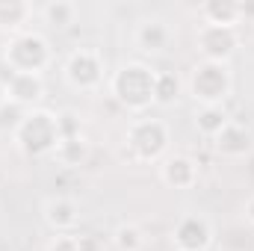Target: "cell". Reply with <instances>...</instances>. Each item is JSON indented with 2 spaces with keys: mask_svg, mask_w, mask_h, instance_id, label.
Instances as JSON below:
<instances>
[{
  "mask_svg": "<svg viewBox=\"0 0 254 251\" xmlns=\"http://www.w3.org/2000/svg\"><path fill=\"white\" fill-rule=\"evenodd\" d=\"M57 130H60V139L83 136V122L74 110H63V113H57Z\"/></svg>",
  "mask_w": 254,
  "mask_h": 251,
  "instance_id": "obj_22",
  "label": "cell"
},
{
  "mask_svg": "<svg viewBox=\"0 0 254 251\" xmlns=\"http://www.w3.org/2000/svg\"><path fill=\"white\" fill-rule=\"evenodd\" d=\"M39 15H42L45 24L63 30V27H68V24H74V18H77V6H74L71 0H48V3L39 9Z\"/></svg>",
  "mask_w": 254,
  "mask_h": 251,
  "instance_id": "obj_19",
  "label": "cell"
},
{
  "mask_svg": "<svg viewBox=\"0 0 254 251\" xmlns=\"http://www.w3.org/2000/svg\"><path fill=\"white\" fill-rule=\"evenodd\" d=\"M6 95L24 110H36V104L45 98V77L42 74H9L6 77Z\"/></svg>",
  "mask_w": 254,
  "mask_h": 251,
  "instance_id": "obj_12",
  "label": "cell"
},
{
  "mask_svg": "<svg viewBox=\"0 0 254 251\" xmlns=\"http://www.w3.org/2000/svg\"><path fill=\"white\" fill-rule=\"evenodd\" d=\"M51 63H54V51L42 33L24 30L18 36H9L3 51V65L9 68V74H42Z\"/></svg>",
  "mask_w": 254,
  "mask_h": 251,
  "instance_id": "obj_2",
  "label": "cell"
},
{
  "mask_svg": "<svg viewBox=\"0 0 254 251\" xmlns=\"http://www.w3.org/2000/svg\"><path fill=\"white\" fill-rule=\"evenodd\" d=\"M9 101V95H6V80H0V107Z\"/></svg>",
  "mask_w": 254,
  "mask_h": 251,
  "instance_id": "obj_27",
  "label": "cell"
},
{
  "mask_svg": "<svg viewBox=\"0 0 254 251\" xmlns=\"http://www.w3.org/2000/svg\"><path fill=\"white\" fill-rule=\"evenodd\" d=\"M210 142H213L216 154H222V157H228V160H243V157H249V154L254 151L252 130L243 127L240 122H234V119L222 127Z\"/></svg>",
  "mask_w": 254,
  "mask_h": 251,
  "instance_id": "obj_10",
  "label": "cell"
},
{
  "mask_svg": "<svg viewBox=\"0 0 254 251\" xmlns=\"http://www.w3.org/2000/svg\"><path fill=\"white\" fill-rule=\"evenodd\" d=\"M228 122H231V116L225 107H198L195 110V130L207 139H213Z\"/></svg>",
  "mask_w": 254,
  "mask_h": 251,
  "instance_id": "obj_17",
  "label": "cell"
},
{
  "mask_svg": "<svg viewBox=\"0 0 254 251\" xmlns=\"http://www.w3.org/2000/svg\"><path fill=\"white\" fill-rule=\"evenodd\" d=\"M45 222L57 231V234H71L80 222V207L74 198L68 195H54L45 201Z\"/></svg>",
  "mask_w": 254,
  "mask_h": 251,
  "instance_id": "obj_13",
  "label": "cell"
},
{
  "mask_svg": "<svg viewBox=\"0 0 254 251\" xmlns=\"http://www.w3.org/2000/svg\"><path fill=\"white\" fill-rule=\"evenodd\" d=\"M198 178H201L198 163L187 154H175L160 163V181L172 189H192L198 184Z\"/></svg>",
  "mask_w": 254,
  "mask_h": 251,
  "instance_id": "obj_11",
  "label": "cell"
},
{
  "mask_svg": "<svg viewBox=\"0 0 254 251\" xmlns=\"http://www.w3.org/2000/svg\"><path fill=\"white\" fill-rule=\"evenodd\" d=\"M237 12H240V24L246 21V24H252L254 21V0H246V3H240L237 0Z\"/></svg>",
  "mask_w": 254,
  "mask_h": 251,
  "instance_id": "obj_25",
  "label": "cell"
},
{
  "mask_svg": "<svg viewBox=\"0 0 254 251\" xmlns=\"http://www.w3.org/2000/svg\"><path fill=\"white\" fill-rule=\"evenodd\" d=\"M113 246H116V251H142L145 249V234H142L139 225L125 222V225L116 228V234H113Z\"/></svg>",
  "mask_w": 254,
  "mask_h": 251,
  "instance_id": "obj_20",
  "label": "cell"
},
{
  "mask_svg": "<svg viewBox=\"0 0 254 251\" xmlns=\"http://www.w3.org/2000/svg\"><path fill=\"white\" fill-rule=\"evenodd\" d=\"M77 251H104V240L98 234H77Z\"/></svg>",
  "mask_w": 254,
  "mask_h": 251,
  "instance_id": "obj_24",
  "label": "cell"
},
{
  "mask_svg": "<svg viewBox=\"0 0 254 251\" xmlns=\"http://www.w3.org/2000/svg\"><path fill=\"white\" fill-rule=\"evenodd\" d=\"M45 251H77V234H57Z\"/></svg>",
  "mask_w": 254,
  "mask_h": 251,
  "instance_id": "obj_23",
  "label": "cell"
},
{
  "mask_svg": "<svg viewBox=\"0 0 254 251\" xmlns=\"http://www.w3.org/2000/svg\"><path fill=\"white\" fill-rule=\"evenodd\" d=\"M246 219H249V222L254 225V195L249 198V201H246Z\"/></svg>",
  "mask_w": 254,
  "mask_h": 251,
  "instance_id": "obj_26",
  "label": "cell"
},
{
  "mask_svg": "<svg viewBox=\"0 0 254 251\" xmlns=\"http://www.w3.org/2000/svg\"><path fill=\"white\" fill-rule=\"evenodd\" d=\"M201 24H219V27H240L237 0H207L198 6Z\"/></svg>",
  "mask_w": 254,
  "mask_h": 251,
  "instance_id": "obj_14",
  "label": "cell"
},
{
  "mask_svg": "<svg viewBox=\"0 0 254 251\" xmlns=\"http://www.w3.org/2000/svg\"><path fill=\"white\" fill-rule=\"evenodd\" d=\"M51 157H54L60 166H65V169H77V166H83V163L89 160V142H86V136L60 139Z\"/></svg>",
  "mask_w": 254,
  "mask_h": 251,
  "instance_id": "obj_16",
  "label": "cell"
},
{
  "mask_svg": "<svg viewBox=\"0 0 254 251\" xmlns=\"http://www.w3.org/2000/svg\"><path fill=\"white\" fill-rule=\"evenodd\" d=\"M104 54L95 48H77L68 54V60L63 65L65 83L77 92H95L104 83Z\"/></svg>",
  "mask_w": 254,
  "mask_h": 251,
  "instance_id": "obj_6",
  "label": "cell"
},
{
  "mask_svg": "<svg viewBox=\"0 0 254 251\" xmlns=\"http://www.w3.org/2000/svg\"><path fill=\"white\" fill-rule=\"evenodd\" d=\"M30 110H24V107H18L15 101H6L3 107H0V130H6V133H15L18 125L24 122V116H27Z\"/></svg>",
  "mask_w": 254,
  "mask_h": 251,
  "instance_id": "obj_21",
  "label": "cell"
},
{
  "mask_svg": "<svg viewBox=\"0 0 254 251\" xmlns=\"http://www.w3.org/2000/svg\"><path fill=\"white\" fill-rule=\"evenodd\" d=\"M157 71L145 63H125L110 74V95L130 113H145L154 107Z\"/></svg>",
  "mask_w": 254,
  "mask_h": 251,
  "instance_id": "obj_1",
  "label": "cell"
},
{
  "mask_svg": "<svg viewBox=\"0 0 254 251\" xmlns=\"http://www.w3.org/2000/svg\"><path fill=\"white\" fill-rule=\"evenodd\" d=\"M213 243V225L201 213H184L172 228V246L178 251H207Z\"/></svg>",
  "mask_w": 254,
  "mask_h": 251,
  "instance_id": "obj_8",
  "label": "cell"
},
{
  "mask_svg": "<svg viewBox=\"0 0 254 251\" xmlns=\"http://www.w3.org/2000/svg\"><path fill=\"white\" fill-rule=\"evenodd\" d=\"M187 89H190V95L195 98L198 107H225V101L234 92V74H231L228 63L201 60L192 68Z\"/></svg>",
  "mask_w": 254,
  "mask_h": 251,
  "instance_id": "obj_3",
  "label": "cell"
},
{
  "mask_svg": "<svg viewBox=\"0 0 254 251\" xmlns=\"http://www.w3.org/2000/svg\"><path fill=\"white\" fill-rule=\"evenodd\" d=\"M195 48H198L201 60L228 63L234 57V51L240 48V30L237 27H219V24H198Z\"/></svg>",
  "mask_w": 254,
  "mask_h": 251,
  "instance_id": "obj_7",
  "label": "cell"
},
{
  "mask_svg": "<svg viewBox=\"0 0 254 251\" xmlns=\"http://www.w3.org/2000/svg\"><path fill=\"white\" fill-rule=\"evenodd\" d=\"M33 18V3L27 0H0V30L3 33H24V24Z\"/></svg>",
  "mask_w": 254,
  "mask_h": 251,
  "instance_id": "obj_15",
  "label": "cell"
},
{
  "mask_svg": "<svg viewBox=\"0 0 254 251\" xmlns=\"http://www.w3.org/2000/svg\"><path fill=\"white\" fill-rule=\"evenodd\" d=\"M133 45L148 54V57H157L163 51H169L172 45V27L160 18V15H151V18H142L133 30Z\"/></svg>",
  "mask_w": 254,
  "mask_h": 251,
  "instance_id": "obj_9",
  "label": "cell"
},
{
  "mask_svg": "<svg viewBox=\"0 0 254 251\" xmlns=\"http://www.w3.org/2000/svg\"><path fill=\"white\" fill-rule=\"evenodd\" d=\"M184 92V80L178 77V71H157V86H154V104L160 107H172Z\"/></svg>",
  "mask_w": 254,
  "mask_h": 251,
  "instance_id": "obj_18",
  "label": "cell"
},
{
  "mask_svg": "<svg viewBox=\"0 0 254 251\" xmlns=\"http://www.w3.org/2000/svg\"><path fill=\"white\" fill-rule=\"evenodd\" d=\"M15 145L21 154L27 157H45L54 154L57 142H60V130H57V113L51 110H30L24 116V122L18 125V130L12 133Z\"/></svg>",
  "mask_w": 254,
  "mask_h": 251,
  "instance_id": "obj_4",
  "label": "cell"
},
{
  "mask_svg": "<svg viewBox=\"0 0 254 251\" xmlns=\"http://www.w3.org/2000/svg\"><path fill=\"white\" fill-rule=\"evenodd\" d=\"M125 145L130 148L133 160H139V163H157V160H163V154L169 148V125L160 122V119L139 116L127 127Z\"/></svg>",
  "mask_w": 254,
  "mask_h": 251,
  "instance_id": "obj_5",
  "label": "cell"
}]
</instances>
